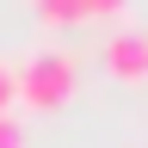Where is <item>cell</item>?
<instances>
[{
    "mask_svg": "<svg viewBox=\"0 0 148 148\" xmlns=\"http://www.w3.org/2000/svg\"><path fill=\"white\" fill-rule=\"evenodd\" d=\"M18 74V99H25L31 111H62L74 99V56L68 49H37Z\"/></svg>",
    "mask_w": 148,
    "mask_h": 148,
    "instance_id": "6da1fadb",
    "label": "cell"
},
{
    "mask_svg": "<svg viewBox=\"0 0 148 148\" xmlns=\"http://www.w3.org/2000/svg\"><path fill=\"white\" fill-rule=\"evenodd\" d=\"M105 68H111V80L136 86L142 74H148V37H142V31H117V37L105 43Z\"/></svg>",
    "mask_w": 148,
    "mask_h": 148,
    "instance_id": "7a4b0ae2",
    "label": "cell"
},
{
    "mask_svg": "<svg viewBox=\"0 0 148 148\" xmlns=\"http://www.w3.org/2000/svg\"><path fill=\"white\" fill-rule=\"evenodd\" d=\"M130 0H74V25H86V18H117Z\"/></svg>",
    "mask_w": 148,
    "mask_h": 148,
    "instance_id": "3957f363",
    "label": "cell"
},
{
    "mask_svg": "<svg viewBox=\"0 0 148 148\" xmlns=\"http://www.w3.org/2000/svg\"><path fill=\"white\" fill-rule=\"evenodd\" d=\"M12 99H18V74H12L6 62H0V117L12 111Z\"/></svg>",
    "mask_w": 148,
    "mask_h": 148,
    "instance_id": "277c9868",
    "label": "cell"
},
{
    "mask_svg": "<svg viewBox=\"0 0 148 148\" xmlns=\"http://www.w3.org/2000/svg\"><path fill=\"white\" fill-rule=\"evenodd\" d=\"M0 148H25V130L12 123V111H6V117H0Z\"/></svg>",
    "mask_w": 148,
    "mask_h": 148,
    "instance_id": "5b68a950",
    "label": "cell"
}]
</instances>
